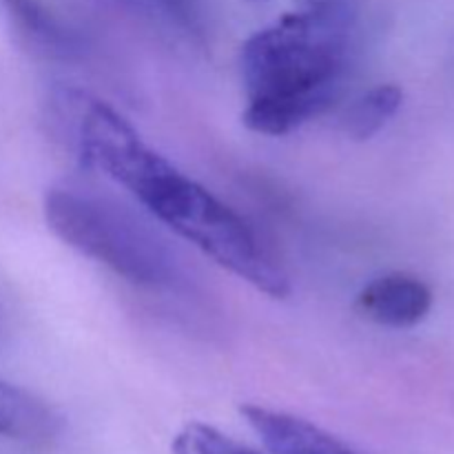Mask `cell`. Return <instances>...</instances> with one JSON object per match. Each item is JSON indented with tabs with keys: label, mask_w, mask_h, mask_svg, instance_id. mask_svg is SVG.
I'll return each instance as SVG.
<instances>
[{
	"label": "cell",
	"mask_w": 454,
	"mask_h": 454,
	"mask_svg": "<svg viewBox=\"0 0 454 454\" xmlns=\"http://www.w3.org/2000/svg\"><path fill=\"white\" fill-rule=\"evenodd\" d=\"M53 114L80 162L129 191L155 220L273 300L291 295V279L244 217L176 164L151 149L106 102L60 87Z\"/></svg>",
	"instance_id": "cell-1"
},
{
	"label": "cell",
	"mask_w": 454,
	"mask_h": 454,
	"mask_svg": "<svg viewBox=\"0 0 454 454\" xmlns=\"http://www.w3.org/2000/svg\"><path fill=\"white\" fill-rule=\"evenodd\" d=\"M242 417L270 454H359L335 434L288 412L247 403Z\"/></svg>",
	"instance_id": "cell-5"
},
{
	"label": "cell",
	"mask_w": 454,
	"mask_h": 454,
	"mask_svg": "<svg viewBox=\"0 0 454 454\" xmlns=\"http://www.w3.org/2000/svg\"><path fill=\"white\" fill-rule=\"evenodd\" d=\"M62 419L43 399L0 380V437L18 442H47Z\"/></svg>",
	"instance_id": "cell-7"
},
{
	"label": "cell",
	"mask_w": 454,
	"mask_h": 454,
	"mask_svg": "<svg viewBox=\"0 0 454 454\" xmlns=\"http://www.w3.org/2000/svg\"><path fill=\"white\" fill-rule=\"evenodd\" d=\"M0 9L27 51L49 60L82 56V40L43 0H0Z\"/></svg>",
	"instance_id": "cell-6"
},
{
	"label": "cell",
	"mask_w": 454,
	"mask_h": 454,
	"mask_svg": "<svg viewBox=\"0 0 454 454\" xmlns=\"http://www.w3.org/2000/svg\"><path fill=\"white\" fill-rule=\"evenodd\" d=\"M357 306L371 322L390 328H412L433 309L428 284L408 273H386L359 293Z\"/></svg>",
	"instance_id": "cell-4"
},
{
	"label": "cell",
	"mask_w": 454,
	"mask_h": 454,
	"mask_svg": "<svg viewBox=\"0 0 454 454\" xmlns=\"http://www.w3.org/2000/svg\"><path fill=\"white\" fill-rule=\"evenodd\" d=\"M350 29L348 0H297L255 31L239 51L244 127L279 137L324 114L346 71Z\"/></svg>",
	"instance_id": "cell-2"
},
{
	"label": "cell",
	"mask_w": 454,
	"mask_h": 454,
	"mask_svg": "<svg viewBox=\"0 0 454 454\" xmlns=\"http://www.w3.org/2000/svg\"><path fill=\"white\" fill-rule=\"evenodd\" d=\"M171 450L173 454H262L200 421H191L176 434Z\"/></svg>",
	"instance_id": "cell-9"
},
{
	"label": "cell",
	"mask_w": 454,
	"mask_h": 454,
	"mask_svg": "<svg viewBox=\"0 0 454 454\" xmlns=\"http://www.w3.org/2000/svg\"><path fill=\"white\" fill-rule=\"evenodd\" d=\"M44 220L58 239L136 286L171 288L180 264L133 213L78 189H51L44 195Z\"/></svg>",
	"instance_id": "cell-3"
},
{
	"label": "cell",
	"mask_w": 454,
	"mask_h": 454,
	"mask_svg": "<svg viewBox=\"0 0 454 454\" xmlns=\"http://www.w3.org/2000/svg\"><path fill=\"white\" fill-rule=\"evenodd\" d=\"M403 91L397 84H377L344 109L340 127L350 140L366 142L381 131L402 109Z\"/></svg>",
	"instance_id": "cell-8"
}]
</instances>
